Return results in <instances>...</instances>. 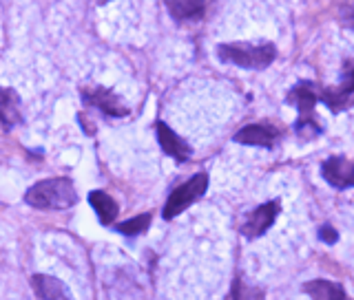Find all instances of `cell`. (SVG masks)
Here are the masks:
<instances>
[{
	"label": "cell",
	"instance_id": "cell-4",
	"mask_svg": "<svg viewBox=\"0 0 354 300\" xmlns=\"http://www.w3.org/2000/svg\"><path fill=\"white\" fill-rule=\"evenodd\" d=\"M206 188H208V174L204 172L195 174L193 179H188L180 188H175L164 206V219H175L177 214H182L188 206H193L206 192Z\"/></svg>",
	"mask_w": 354,
	"mask_h": 300
},
{
	"label": "cell",
	"instance_id": "cell-19",
	"mask_svg": "<svg viewBox=\"0 0 354 300\" xmlns=\"http://www.w3.org/2000/svg\"><path fill=\"white\" fill-rule=\"evenodd\" d=\"M319 239L324 241V243H330V246H332V243L339 241V234H337V230L332 228V226H324V228L319 230Z\"/></svg>",
	"mask_w": 354,
	"mask_h": 300
},
{
	"label": "cell",
	"instance_id": "cell-18",
	"mask_svg": "<svg viewBox=\"0 0 354 300\" xmlns=\"http://www.w3.org/2000/svg\"><path fill=\"white\" fill-rule=\"evenodd\" d=\"M339 18L346 27L354 29V0H343V5L339 9Z\"/></svg>",
	"mask_w": 354,
	"mask_h": 300
},
{
	"label": "cell",
	"instance_id": "cell-2",
	"mask_svg": "<svg viewBox=\"0 0 354 300\" xmlns=\"http://www.w3.org/2000/svg\"><path fill=\"white\" fill-rule=\"evenodd\" d=\"M25 201L31 208L40 210H64L75 206L77 194L69 177H58V179H47L31 186L25 194Z\"/></svg>",
	"mask_w": 354,
	"mask_h": 300
},
{
	"label": "cell",
	"instance_id": "cell-7",
	"mask_svg": "<svg viewBox=\"0 0 354 300\" xmlns=\"http://www.w3.org/2000/svg\"><path fill=\"white\" fill-rule=\"evenodd\" d=\"M319 99L324 102L332 113H341V110H348L354 106V71L346 75L339 86L335 88H321Z\"/></svg>",
	"mask_w": 354,
	"mask_h": 300
},
{
	"label": "cell",
	"instance_id": "cell-1",
	"mask_svg": "<svg viewBox=\"0 0 354 300\" xmlns=\"http://www.w3.org/2000/svg\"><path fill=\"white\" fill-rule=\"evenodd\" d=\"M319 93L321 88L315 82H299L297 86L290 88L288 93V104L297 106L299 110V119L295 124V132L299 139L310 141L321 135V124L315 115V104L319 102Z\"/></svg>",
	"mask_w": 354,
	"mask_h": 300
},
{
	"label": "cell",
	"instance_id": "cell-17",
	"mask_svg": "<svg viewBox=\"0 0 354 300\" xmlns=\"http://www.w3.org/2000/svg\"><path fill=\"white\" fill-rule=\"evenodd\" d=\"M149 223H151V214H140L136 219L120 223L118 232H122V234H127V237H138V234H142V232L149 228Z\"/></svg>",
	"mask_w": 354,
	"mask_h": 300
},
{
	"label": "cell",
	"instance_id": "cell-8",
	"mask_svg": "<svg viewBox=\"0 0 354 300\" xmlns=\"http://www.w3.org/2000/svg\"><path fill=\"white\" fill-rule=\"evenodd\" d=\"M321 174L324 179L343 190V188H352L354 186V161L346 157H330L321 163Z\"/></svg>",
	"mask_w": 354,
	"mask_h": 300
},
{
	"label": "cell",
	"instance_id": "cell-3",
	"mask_svg": "<svg viewBox=\"0 0 354 300\" xmlns=\"http://www.w3.org/2000/svg\"><path fill=\"white\" fill-rule=\"evenodd\" d=\"M219 60L237 64L241 69L261 71L266 66H270L277 58V49L270 42L252 44V42H235V44H219L217 47Z\"/></svg>",
	"mask_w": 354,
	"mask_h": 300
},
{
	"label": "cell",
	"instance_id": "cell-16",
	"mask_svg": "<svg viewBox=\"0 0 354 300\" xmlns=\"http://www.w3.org/2000/svg\"><path fill=\"white\" fill-rule=\"evenodd\" d=\"M230 298L232 300H263L266 298V292L261 290V287L248 285L243 279H237L235 283H232Z\"/></svg>",
	"mask_w": 354,
	"mask_h": 300
},
{
	"label": "cell",
	"instance_id": "cell-11",
	"mask_svg": "<svg viewBox=\"0 0 354 300\" xmlns=\"http://www.w3.org/2000/svg\"><path fill=\"white\" fill-rule=\"evenodd\" d=\"M31 285L38 300H73V296L66 290V285L58 279H53V276L36 274L31 279Z\"/></svg>",
	"mask_w": 354,
	"mask_h": 300
},
{
	"label": "cell",
	"instance_id": "cell-5",
	"mask_svg": "<svg viewBox=\"0 0 354 300\" xmlns=\"http://www.w3.org/2000/svg\"><path fill=\"white\" fill-rule=\"evenodd\" d=\"M82 99H84V104L100 108L104 115H111V117L129 115V108L124 106V102H122V99L113 91H109V88H104V86H86V88H82Z\"/></svg>",
	"mask_w": 354,
	"mask_h": 300
},
{
	"label": "cell",
	"instance_id": "cell-6",
	"mask_svg": "<svg viewBox=\"0 0 354 300\" xmlns=\"http://www.w3.org/2000/svg\"><path fill=\"white\" fill-rule=\"evenodd\" d=\"M277 214H279V203L277 201H268V203L250 210L248 217L243 219V223H241V234L246 239L261 237L263 232L274 223Z\"/></svg>",
	"mask_w": 354,
	"mask_h": 300
},
{
	"label": "cell",
	"instance_id": "cell-12",
	"mask_svg": "<svg viewBox=\"0 0 354 300\" xmlns=\"http://www.w3.org/2000/svg\"><path fill=\"white\" fill-rule=\"evenodd\" d=\"M20 121H22V110H20L18 93L14 88L0 86V126H3V130H11Z\"/></svg>",
	"mask_w": 354,
	"mask_h": 300
},
{
	"label": "cell",
	"instance_id": "cell-9",
	"mask_svg": "<svg viewBox=\"0 0 354 300\" xmlns=\"http://www.w3.org/2000/svg\"><path fill=\"white\" fill-rule=\"evenodd\" d=\"M281 137V132L277 126L272 124H248L246 128H241L237 135H235V141L237 143H243V146H263V148H272L274 141Z\"/></svg>",
	"mask_w": 354,
	"mask_h": 300
},
{
	"label": "cell",
	"instance_id": "cell-20",
	"mask_svg": "<svg viewBox=\"0 0 354 300\" xmlns=\"http://www.w3.org/2000/svg\"><path fill=\"white\" fill-rule=\"evenodd\" d=\"M97 3H100V5H104V3H111V0H97Z\"/></svg>",
	"mask_w": 354,
	"mask_h": 300
},
{
	"label": "cell",
	"instance_id": "cell-10",
	"mask_svg": "<svg viewBox=\"0 0 354 300\" xmlns=\"http://www.w3.org/2000/svg\"><path fill=\"white\" fill-rule=\"evenodd\" d=\"M158 141H160L162 150L166 154H171L173 159H177V161L191 159L193 148L188 146V143L180 135H177L175 130H171L169 126H166L164 121H158Z\"/></svg>",
	"mask_w": 354,
	"mask_h": 300
},
{
	"label": "cell",
	"instance_id": "cell-15",
	"mask_svg": "<svg viewBox=\"0 0 354 300\" xmlns=\"http://www.w3.org/2000/svg\"><path fill=\"white\" fill-rule=\"evenodd\" d=\"M88 203L93 206L102 226H111V221L118 217V203L102 190H93L91 194H88Z\"/></svg>",
	"mask_w": 354,
	"mask_h": 300
},
{
	"label": "cell",
	"instance_id": "cell-14",
	"mask_svg": "<svg viewBox=\"0 0 354 300\" xmlns=\"http://www.w3.org/2000/svg\"><path fill=\"white\" fill-rule=\"evenodd\" d=\"M304 292L313 300H350L346 290L335 281H310L304 285Z\"/></svg>",
	"mask_w": 354,
	"mask_h": 300
},
{
	"label": "cell",
	"instance_id": "cell-13",
	"mask_svg": "<svg viewBox=\"0 0 354 300\" xmlns=\"http://www.w3.org/2000/svg\"><path fill=\"white\" fill-rule=\"evenodd\" d=\"M166 7L177 22H191L204 16L206 0H166Z\"/></svg>",
	"mask_w": 354,
	"mask_h": 300
}]
</instances>
